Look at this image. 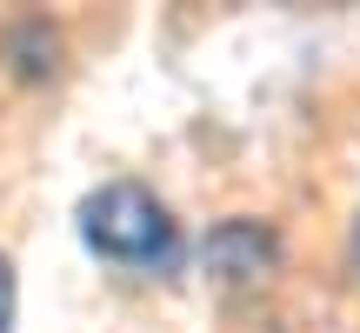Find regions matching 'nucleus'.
Segmentation results:
<instances>
[{"label":"nucleus","mask_w":360,"mask_h":333,"mask_svg":"<svg viewBox=\"0 0 360 333\" xmlns=\"http://www.w3.org/2000/svg\"><path fill=\"white\" fill-rule=\"evenodd\" d=\"M354 247H360V233H354Z\"/></svg>","instance_id":"nucleus-4"},{"label":"nucleus","mask_w":360,"mask_h":333,"mask_svg":"<svg viewBox=\"0 0 360 333\" xmlns=\"http://www.w3.org/2000/svg\"><path fill=\"white\" fill-rule=\"evenodd\" d=\"M80 240L120 267H167L174 260V214L141 180H107L80 200Z\"/></svg>","instance_id":"nucleus-1"},{"label":"nucleus","mask_w":360,"mask_h":333,"mask_svg":"<svg viewBox=\"0 0 360 333\" xmlns=\"http://www.w3.org/2000/svg\"><path fill=\"white\" fill-rule=\"evenodd\" d=\"M207 260H214V267L227 273V280H254V273H267L274 240H267L260 227H247V220H233V227H220V233H214Z\"/></svg>","instance_id":"nucleus-2"},{"label":"nucleus","mask_w":360,"mask_h":333,"mask_svg":"<svg viewBox=\"0 0 360 333\" xmlns=\"http://www.w3.org/2000/svg\"><path fill=\"white\" fill-rule=\"evenodd\" d=\"M13 320V273H7V260H0V333H7Z\"/></svg>","instance_id":"nucleus-3"}]
</instances>
